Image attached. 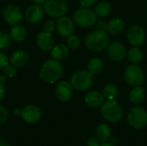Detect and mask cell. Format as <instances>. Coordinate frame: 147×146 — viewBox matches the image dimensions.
<instances>
[{
  "label": "cell",
  "mask_w": 147,
  "mask_h": 146,
  "mask_svg": "<svg viewBox=\"0 0 147 146\" xmlns=\"http://www.w3.org/2000/svg\"><path fill=\"white\" fill-rule=\"evenodd\" d=\"M64 72V66L60 61L51 58L46 60L40 66L39 71V77L40 80L45 83L53 84L61 79Z\"/></svg>",
  "instance_id": "cell-1"
},
{
  "label": "cell",
  "mask_w": 147,
  "mask_h": 146,
  "mask_svg": "<svg viewBox=\"0 0 147 146\" xmlns=\"http://www.w3.org/2000/svg\"><path fill=\"white\" fill-rule=\"evenodd\" d=\"M84 43L89 51L93 52H102L109 46L110 39L106 31L95 29L85 35Z\"/></svg>",
  "instance_id": "cell-2"
},
{
  "label": "cell",
  "mask_w": 147,
  "mask_h": 146,
  "mask_svg": "<svg viewBox=\"0 0 147 146\" xmlns=\"http://www.w3.org/2000/svg\"><path fill=\"white\" fill-rule=\"evenodd\" d=\"M70 83L75 90L85 91L92 87L94 83V75H92L87 69H81L71 75Z\"/></svg>",
  "instance_id": "cell-3"
},
{
  "label": "cell",
  "mask_w": 147,
  "mask_h": 146,
  "mask_svg": "<svg viewBox=\"0 0 147 146\" xmlns=\"http://www.w3.org/2000/svg\"><path fill=\"white\" fill-rule=\"evenodd\" d=\"M72 19L76 25L84 28L93 27L98 20L94 10L85 8H79L76 9L72 15Z\"/></svg>",
  "instance_id": "cell-4"
},
{
  "label": "cell",
  "mask_w": 147,
  "mask_h": 146,
  "mask_svg": "<svg viewBox=\"0 0 147 146\" xmlns=\"http://www.w3.org/2000/svg\"><path fill=\"white\" fill-rule=\"evenodd\" d=\"M101 114L106 121L117 123L123 118V110L115 100L107 101L101 107Z\"/></svg>",
  "instance_id": "cell-5"
},
{
  "label": "cell",
  "mask_w": 147,
  "mask_h": 146,
  "mask_svg": "<svg viewBox=\"0 0 147 146\" xmlns=\"http://www.w3.org/2000/svg\"><path fill=\"white\" fill-rule=\"evenodd\" d=\"M123 78L125 82L132 87L140 86L142 85L145 81V73L140 65L131 64L125 68Z\"/></svg>",
  "instance_id": "cell-6"
},
{
  "label": "cell",
  "mask_w": 147,
  "mask_h": 146,
  "mask_svg": "<svg viewBox=\"0 0 147 146\" xmlns=\"http://www.w3.org/2000/svg\"><path fill=\"white\" fill-rule=\"evenodd\" d=\"M129 126L136 130H142L147 126V112L140 107L132 108L127 116Z\"/></svg>",
  "instance_id": "cell-7"
},
{
  "label": "cell",
  "mask_w": 147,
  "mask_h": 146,
  "mask_svg": "<svg viewBox=\"0 0 147 146\" xmlns=\"http://www.w3.org/2000/svg\"><path fill=\"white\" fill-rule=\"evenodd\" d=\"M43 8L46 14L57 19L65 15L68 12V3L65 0H47Z\"/></svg>",
  "instance_id": "cell-8"
},
{
  "label": "cell",
  "mask_w": 147,
  "mask_h": 146,
  "mask_svg": "<svg viewBox=\"0 0 147 146\" xmlns=\"http://www.w3.org/2000/svg\"><path fill=\"white\" fill-rule=\"evenodd\" d=\"M127 39L132 46H141L146 40V29L140 24L131 25L127 32Z\"/></svg>",
  "instance_id": "cell-9"
},
{
  "label": "cell",
  "mask_w": 147,
  "mask_h": 146,
  "mask_svg": "<svg viewBox=\"0 0 147 146\" xmlns=\"http://www.w3.org/2000/svg\"><path fill=\"white\" fill-rule=\"evenodd\" d=\"M2 16L7 24L14 26L20 23L23 17V13L19 6L10 3L3 8Z\"/></svg>",
  "instance_id": "cell-10"
},
{
  "label": "cell",
  "mask_w": 147,
  "mask_h": 146,
  "mask_svg": "<svg viewBox=\"0 0 147 146\" xmlns=\"http://www.w3.org/2000/svg\"><path fill=\"white\" fill-rule=\"evenodd\" d=\"M106 50L109 59L114 62H121L127 58V47L120 41L115 40L109 43Z\"/></svg>",
  "instance_id": "cell-11"
},
{
  "label": "cell",
  "mask_w": 147,
  "mask_h": 146,
  "mask_svg": "<svg viewBox=\"0 0 147 146\" xmlns=\"http://www.w3.org/2000/svg\"><path fill=\"white\" fill-rule=\"evenodd\" d=\"M75 30V22L73 19L67 15L58 18L56 22V31L61 36L66 38L72 34Z\"/></svg>",
  "instance_id": "cell-12"
},
{
  "label": "cell",
  "mask_w": 147,
  "mask_h": 146,
  "mask_svg": "<svg viewBox=\"0 0 147 146\" xmlns=\"http://www.w3.org/2000/svg\"><path fill=\"white\" fill-rule=\"evenodd\" d=\"M42 116L41 110L39 107L34 104H28L22 108V119L29 124H34L40 120Z\"/></svg>",
  "instance_id": "cell-13"
},
{
  "label": "cell",
  "mask_w": 147,
  "mask_h": 146,
  "mask_svg": "<svg viewBox=\"0 0 147 146\" xmlns=\"http://www.w3.org/2000/svg\"><path fill=\"white\" fill-rule=\"evenodd\" d=\"M73 88L68 81H59L55 87V96L61 102H69L73 95Z\"/></svg>",
  "instance_id": "cell-14"
},
{
  "label": "cell",
  "mask_w": 147,
  "mask_h": 146,
  "mask_svg": "<svg viewBox=\"0 0 147 146\" xmlns=\"http://www.w3.org/2000/svg\"><path fill=\"white\" fill-rule=\"evenodd\" d=\"M44 15H45V10L43 6L36 3H33L29 5L26 9L23 14L26 21L31 24L38 23L39 22H40L43 19Z\"/></svg>",
  "instance_id": "cell-15"
},
{
  "label": "cell",
  "mask_w": 147,
  "mask_h": 146,
  "mask_svg": "<svg viewBox=\"0 0 147 146\" xmlns=\"http://www.w3.org/2000/svg\"><path fill=\"white\" fill-rule=\"evenodd\" d=\"M36 44L38 47L43 52H50L55 45L54 39L52 34L47 33L44 30L38 33L36 36Z\"/></svg>",
  "instance_id": "cell-16"
},
{
  "label": "cell",
  "mask_w": 147,
  "mask_h": 146,
  "mask_svg": "<svg viewBox=\"0 0 147 146\" xmlns=\"http://www.w3.org/2000/svg\"><path fill=\"white\" fill-rule=\"evenodd\" d=\"M84 102L87 106L96 108L102 106L105 102V98L102 92L99 90H90L84 96Z\"/></svg>",
  "instance_id": "cell-17"
},
{
  "label": "cell",
  "mask_w": 147,
  "mask_h": 146,
  "mask_svg": "<svg viewBox=\"0 0 147 146\" xmlns=\"http://www.w3.org/2000/svg\"><path fill=\"white\" fill-rule=\"evenodd\" d=\"M126 28V22L122 18L114 17L107 22V33L111 35H117L121 34Z\"/></svg>",
  "instance_id": "cell-18"
},
{
  "label": "cell",
  "mask_w": 147,
  "mask_h": 146,
  "mask_svg": "<svg viewBox=\"0 0 147 146\" xmlns=\"http://www.w3.org/2000/svg\"><path fill=\"white\" fill-rule=\"evenodd\" d=\"M9 59V63L15 65L16 67H22L28 64L29 59V55L26 51L19 49L14 51L10 54Z\"/></svg>",
  "instance_id": "cell-19"
},
{
  "label": "cell",
  "mask_w": 147,
  "mask_h": 146,
  "mask_svg": "<svg viewBox=\"0 0 147 146\" xmlns=\"http://www.w3.org/2000/svg\"><path fill=\"white\" fill-rule=\"evenodd\" d=\"M69 47L65 43H58L53 46L50 51V56L56 60H62L69 54Z\"/></svg>",
  "instance_id": "cell-20"
},
{
  "label": "cell",
  "mask_w": 147,
  "mask_h": 146,
  "mask_svg": "<svg viewBox=\"0 0 147 146\" xmlns=\"http://www.w3.org/2000/svg\"><path fill=\"white\" fill-rule=\"evenodd\" d=\"M146 96L145 88L142 85L133 87L129 93V100L134 104H140L144 102Z\"/></svg>",
  "instance_id": "cell-21"
},
{
  "label": "cell",
  "mask_w": 147,
  "mask_h": 146,
  "mask_svg": "<svg viewBox=\"0 0 147 146\" xmlns=\"http://www.w3.org/2000/svg\"><path fill=\"white\" fill-rule=\"evenodd\" d=\"M9 34H10V37L13 41L22 42L26 40L28 33H27L26 28L23 26H22L20 24H16V25L12 26Z\"/></svg>",
  "instance_id": "cell-22"
},
{
  "label": "cell",
  "mask_w": 147,
  "mask_h": 146,
  "mask_svg": "<svg viewBox=\"0 0 147 146\" xmlns=\"http://www.w3.org/2000/svg\"><path fill=\"white\" fill-rule=\"evenodd\" d=\"M111 11H112V5L110 4V3L107 1L99 2L94 9V12L96 13L97 18H101V19L109 16Z\"/></svg>",
  "instance_id": "cell-23"
},
{
  "label": "cell",
  "mask_w": 147,
  "mask_h": 146,
  "mask_svg": "<svg viewBox=\"0 0 147 146\" xmlns=\"http://www.w3.org/2000/svg\"><path fill=\"white\" fill-rule=\"evenodd\" d=\"M104 69V62L98 57L91 58L87 64V70L92 75H97L101 73Z\"/></svg>",
  "instance_id": "cell-24"
},
{
  "label": "cell",
  "mask_w": 147,
  "mask_h": 146,
  "mask_svg": "<svg viewBox=\"0 0 147 146\" xmlns=\"http://www.w3.org/2000/svg\"><path fill=\"white\" fill-rule=\"evenodd\" d=\"M143 57H144L143 52L139 46H132L130 49L127 50V58L131 64L138 65L142 61Z\"/></svg>",
  "instance_id": "cell-25"
},
{
  "label": "cell",
  "mask_w": 147,
  "mask_h": 146,
  "mask_svg": "<svg viewBox=\"0 0 147 146\" xmlns=\"http://www.w3.org/2000/svg\"><path fill=\"white\" fill-rule=\"evenodd\" d=\"M102 94L103 96L105 98V100L107 101H115L119 94V89L118 87L112 83H107L103 89H102Z\"/></svg>",
  "instance_id": "cell-26"
},
{
  "label": "cell",
  "mask_w": 147,
  "mask_h": 146,
  "mask_svg": "<svg viewBox=\"0 0 147 146\" xmlns=\"http://www.w3.org/2000/svg\"><path fill=\"white\" fill-rule=\"evenodd\" d=\"M96 134L102 142H106L111 136V128L106 124H100L96 129Z\"/></svg>",
  "instance_id": "cell-27"
},
{
  "label": "cell",
  "mask_w": 147,
  "mask_h": 146,
  "mask_svg": "<svg viewBox=\"0 0 147 146\" xmlns=\"http://www.w3.org/2000/svg\"><path fill=\"white\" fill-rule=\"evenodd\" d=\"M65 44L67 45V46L69 47V49H71V50H76L78 49L80 45H81V40H80V38L72 34L69 36L66 37V40H65Z\"/></svg>",
  "instance_id": "cell-28"
},
{
  "label": "cell",
  "mask_w": 147,
  "mask_h": 146,
  "mask_svg": "<svg viewBox=\"0 0 147 146\" xmlns=\"http://www.w3.org/2000/svg\"><path fill=\"white\" fill-rule=\"evenodd\" d=\"M12 39L10 34L4 31H0V50H4L8 48L11 44Z\"/></svg>",
  "instance_id": "cell-29"
},
{
  "label": "cell",
  "mask_w": 147,
  "mask_h": 146,
  "mask_svg": "<svg viewBox=\"0 0 147 146\" xmlns=\"http://www.w3.org/2000/svg\"><path fill=\"white\" fill-rule=\"evenodd\" d=\"M17 67H16L15 65H13L12 64L9 63L7 65L4 66V68L3 69V75L8 77V78H13L16 76L17 74Z\"/></svg>",
  "instance_id": "cell-30"
},
{
  "label": "cell",
  "mask_w": 147,
  "mask_h": 146,
  "mask_svg": "<svg viewBox=\"0 0 147 146\" xmlns=\"http://www.w3.org/2000/svg\"><path fill=\"white\" fill-rule=\"evenodd\" d=\"M43 30L47 33L53 34L54 31H56V22L53 20L46 21L43 25Z\"/></svg>",
  "instance_id": "cell-31"
},
{
  "label": "cell",
  "mask_w": 147,
  "mask_h": 146,
  "mask_svg": "<svg viewBox=\"0 0 147 146\" xmlns=\"http://www.w3.org/2000/svg\"><path fill=\"white\" fill-rule=\"evenodd\" d=\"M8 117H9L8 110L3 105L0 104V125L5 123L8 120Z\"/></svg>",
  "instance_id": "cell-32"
},
{
  "label": "cell",
  "mask_w": 147,
  "mask_h": 146,
  "mask_svg": "<svg viewBox=\"0 0 147 146\" xmlns=\"http://www.w3.org/2000/svg\"><path fill=\"white\" fill-rule=\"evenodd\" d=\"M9 63V59L5 52L0 50V70H3L5 65Z\"/></svg>",
  "instance_id": "cell-33"
},
{
  "label": "cell",
  "mask_w": 147,
  "mask_h": 146,
  "mask_svg": "<svg viewBox=\"0 0 147 146\" xmlns=\"http://www.w3.org/2000/svg\"><path fill=\"white\" fill-rule=\"evenodd\" d=\"M97 0H79V5L81 8L90 9L96 3Z\"/></svg>",
  "instance_id": "cell-34"
},
{
  "label": "cell",
  "mask_w": 147,
  "mask_h": 146,
  "mask_svg": "<svg viewBox=\"0 0 147 146\" xmlns=\"http://www.w3.org/2000/svg\"><path fill=\"white\" fill-rule=\"evenodd\" d=\"M100 140L98 139V138L96 137H90L87 139V146H100Z\"/></svg>",
  "instance_id": "cell-35"
},
{
  "label": "cell",
  "mask_w": 147,
  "mask_h": 146,
  "mask_svg": "<svg viewBox=\"0 0 147 146\" xmlns=\"http://www.w3.org/2000/svg\"><path fill=\"white\" fill-rule=\"evenodd\" d=\"M96 26V29H99V30L106 31L107 29V22L104 20H99V21L97 20Z\"/></svg>",
  "instance_id": "cell-36"
},
{
  "label": "cell",
  "mask_w": 147,
  "mask_h": 146,
  "mask_svg": "<svg viewBox=\"0 0 147 146\" xmlns=\"http://www.w3.org/2000/svg\"><path fill=\"white\" fill-rule=\"evenodd\" d=\"M5 95V85L4 83L0 81V101L3 98Z\"/></svg>",
  "instance_id": "cell-37"
},
{
  "label": "cell",
  "mask_w": 147,
  "mask_h": 146,
  "mask_svg": "<svg viewBox=\"0 0 147 146\" xmlns=\"http://www.w3.org/2000/svg\"><path fill=\"white\" fill-rule=\"evenodd\" d=\"M21 113H22V109H20V108H15V109H14V111H13L14 115H15V116H16V117L21 116Z\"/></svg>",
  "instance_id": "cell-38"
},
{
  "label": "cell",
  "mask_w": 147,
  "mask_h": 146,
  "mask_svg": "<svg viewBox=\"0 0 147 146\" xmlns=\"http://www.w3.org/2000/svg\"><path fill=\"white\" fill-rule=\"evenodd\" d=\"M34 3H36V4H40V5H43L47 0H31Z\"/></svg>",
  "instance_id": "cell-39"
},
{
  "label": "cell",
  "mask_w": 147,
  "mask_h": 146,
  "mask_svg": "<svg viewBox=\"0 0 147 146\" xmlns=\"http://www.w3.org/2000/svg\"><path fill=\"white\" fill-rule=\"evenodd\" d=\"M0 146H9V145L6 140H4L3 139H0Z\"/></svg>",
  "instance_id": "cell-40"
},
{
  "label": "cell",
  "mask_w": 147,
  "mask_h": 146,
  "mask_svg": "<svg viewBox=\"0 0 147 146\" xmlns=\"http://www.w3.org/2000/svg\"><path fill=\"white\" fill-rule=\"evenodd\" d=\"M100 146H115L114 145H112V144H108V143H103L102 145H101Z\"/></svg>",
  "instance_id": "cell-41"
}]
</instances>
